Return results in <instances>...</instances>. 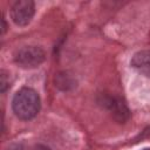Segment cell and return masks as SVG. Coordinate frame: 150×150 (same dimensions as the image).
Masks as SVG:
<instances>
[{
    "label": "cell",
    "mask_w": 150,
    "mask_h": 150,
    "mask_svg": "<svg viewBox=\"0 0 150 150\" xmlns=\"http://www.w3.org/2000/svg\"><path fill=\"white\" fill-rule=\"evenodd\" d=\"M130 66L139 74L150 79V50H139L135 53L131 57Z\"/></svg>",
    "instance_id": "5"
},
{
    "label": "cell",
    "mask_w": 150,
    "mask_h": 150,
    "mask_svg": "<svg viewBox=\"0 0 150 150\" xmlns=\"http://www.w3.org/2000/svg\"><path fill=\"white\" fill-rule=\"evenodd\" d=\"M41 108V100L39 94L29 87H22L19 89L12 101V109L15 116L22 121H29L34 118Z\"/></svg>",
    "instance_id": "1"
},
{
    "label": "cell",
    "mask_w": 150,
    "mask_h": 150,
    "mask_svg": "<svg viewBox=\"0 0 150 150\" xmlns=\"http://www.w3.org/2000/svg\"><path fill=\"white\" fill-rule=\"evenodd\" d=\"M33 150H50V148H48L47 145L45 144H35Z\"/></svg>",
    "instance_id": "8"
},
{
    "label": "cell",
    "mask_w": 150,
    "mask_h": 150,
    "mask_svg": "<svg viewBox=\"0 0 150 150\" xmlns=\"http://www.w3.org/2000/svg\"><path fill=\"white\" fill-rule=\"evenodd\" d=\"M105 109H108L114 117L115 121L120 123H124L130 117V110L124 102V100L120 96L115 95H102L101 100L98 101Z\"/></svg>",
    "instance_id": "4"
},
{
    "label": "cell",
    "mask_w": 150,
    "mask_h": 150,
    "mask_svg": "<svg viewBox=\"0 0 150 150\" xmlns=\"http://www.w3.org/2000/svg\"><path fill=\"white\" fill-rule=\"evenodd\" d=\"M9 14L16 26L25 27L32 21L35 14V4L32 0H18L12 5Z\"/></svg>",
    "instance_id": "3"
},
{
    "label": "cell",
    "mask_w": 150,
    "mask_h": 150,
    "mask_svg": "<svg viewBox=\"0 0 150 150\" xmlns=\"http://www.w3.org/2000/svg\"><path fill=\"white\" fill-rule=\"evenodd\" d=\"M11 77L9 74L6 70H1L0 71V90L1 93H5L9 87H11Z\"/></svg>",
    "instance_id": "7"
},
{
    "label": "cell",
    "mask_w": 150,
    "mask_h": 150,
    "mask_svg": "<svg viewBox=\"0 0 150 150\" xmlns=\"http://www.w3.org/2000/svg\"><path fill=\"white\" fill-rule=\"evenodd\" d=\"M1 22H2L1 33H2V34H5V32H6V28H7V25H6V21H5V19H4V16H2V19H1Z\"/></svg>",
    "instance_id": "9"
},
{
    "label": "cell",
    "mask_w": 150,
    "mask_h": 150,
    "mask_svg": "<svg viewBox=\"0 0 150 150\" xmlns=\"http://www.w3.org/2000/svg\"><path fill=\"white\" fill-rule=\"evenodd\" d=\"M143 150H150V148H144Z\"/></svg>",
    "instance_id": "10"
},
{
    "label": "cell",
    "mask_w": 150,
    "mask_h": 150,
    "mask_svg": "<svg viewBox=\"0 0 150 150\" xmlns=\"http://www.w3.org/2000/svg\"><path fill=\"white\" fill-rule=\"evenodd\" d=\"M54 83H55V87L59 88L60 90L69 91V90H73L74 88H76L77 80L71 73L64 70V71H60L55 75Z\"/></svg>",
    "instance_id": "6"
},
{
    "label": "cell",
    "mask_w": 150,
    "mask_h": 150,
    "mask_svg": "<svg viewBox=\"0 0 150 150\" xmlns=\"http://www.w3.org/2000/svg\"><path fill=\"white\" fill-rule=\"evenodd\" d=\"M46 59L45 50L39 46H25L14 54V62L23 69H33L39 67Z\"/></svg>",
    "instance_id": "2"
}]
</instances>
